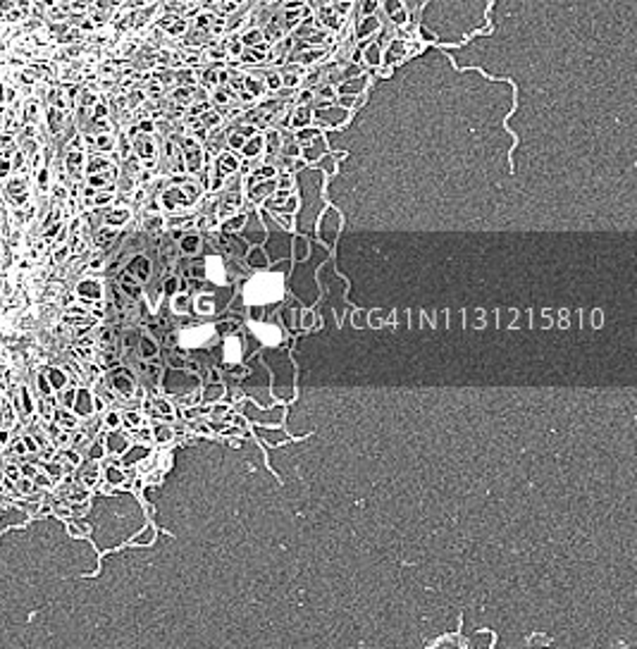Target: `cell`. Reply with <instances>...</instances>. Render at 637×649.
Returning a JSON list of instances; mask_svg holds the SVG:
<instances>
[{
	"label": "cell",
	"mask_w": 637,
	"mask_h": 649,
	"mask_svg": "<svg viewBox=\"0 0 637 649\" xmlns=\"http://www.w3.org/2000/svg\"><path fill=\"white\" fill-rule=\"evenodd\" d=\"M38 117H41V103H38V98H31V101H26V105H24V122H26V124H38Z\"/></svg>",
	"instance_id": "6da1fadb"
},
{
	"label": "cell",
	"mask_w": 637,
	"mask_h": 649,
	"mask_svg": "<svg viewBox=\"0 0 637 649\" xmlns=\"http://www.w3.org/2000/svg\"><path fill=\"white\" fill-rule=\"evenodd\" d=\"M48 124H51V132L55 134V132H60V124H62V110H58V108H48Z\"/></svg>",
	"instance_id": "7a4b0ae2"
},
{
	"label": "cell",
	"mask_w": 637,
	"mask_h": 649,
	"mask_svg": "<svg viewBox=\"0 0 637 649\" xmlns=\"http://www.w3.org/2000/svg\"><path fill=\"white\" fill-rule=\"evenodd\" d=\"M81 160H84V158H81V153H79V151H69V155H67V169H69V172H72V175H76V172H79V167H81Z\"/></svg>",
	"instance_id": "3957f363"
},
{
	"label": "cell",
	"mask_w": 637,
	"mask_h": 649,
	"mask_svg": "<svg viewBox=\"0 0 637 649\" xmlns=\"http://www.w3.org/2000/svg\"><path fill=\"white\" fill-rule=\"evenodd\" d=\"M26 17H29V15H26L24 10H19V8H12V10H10V12H8V15H5V17H3V19H5V22H8V24H17V22H22V19H26Z\"/></svg>",
	"instance_id": "277c9868"
},
{
	"label": "cell",
	"mask_w": 637,
	"mask_h": 649,
	"mask_svg": "<svg viewBox=\"0 0 637 649\" xmlns=\"http://www.w3.org/2000/svg\"><path fill=\"white\" fill-rule=\"evenodd\" d=\"M12 8H15V0H0V19L5 17Z\"/></svg>",
	"instance_id": "5b68a950"
},
{
	"label": "cell",
	"mask_w": 637,
	"mask_h": 649,
	"mask_svg": "<svg viewBox=\"0 0 637 649\" xmlns=\"http://www.w3.org/2000/svg\"><path fill=\"white\" fill-rule=\"evenodd\" d=\"M65 255H67V248H65V246H62V251H55V261H62V258H65Z\"/></svg>",
	"instance_id": "8992f818"
},
{
	"label": "cell",
	"mask_w": 637,
	"mask_h": 649,
	"mask_svg": "<svg viewBox=\"0 0 637 649\" xmlns=\"http://www.w3.org/2000/svg\"><path fill=\"white\" fill-rule=\"evenodd\" d=\"M0 105H5V84L0 81Z\"/></svg>",
	"instance_id": "52a82bcc"
},
{
	"label": "cell",
	"mask_w": 637,
	"mask_h": 649,
	"mask_svg": "<svg viewBox=\"0 0 637 649\" xmlns=\"http://www.w3.org/2000/svg\"><path fill=\"white\" fill-rule=\"evenodd\" d=\"M55 196H58V198H65V189H62V186H55Z\"/></svg>",
	"instance_id": "ba28073f"
}]
</instances>
